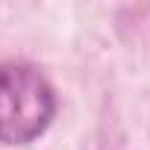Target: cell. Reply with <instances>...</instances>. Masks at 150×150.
<instances>
[{"instance_id":"6da1fadb","label":"cell","mask_w":150,"mask_h":150,"mask_svg":"<svg viewBox=\"0 0 150 150\" xmlns=\"http://www.w3.org/2000/svg\"><path fill=\"white\" fill-rule=\"evenodd\" d=\"M56 115V94L47 77L30 62L0 65V144L35 141Z\"/></svg>"}]
</instances>
